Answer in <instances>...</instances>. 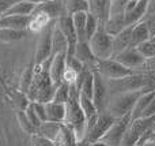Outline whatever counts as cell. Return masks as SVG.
Segmentation results:
<instances>
[{
    "label": "cell",
    "instance_id": "obj_35",
    "mask_svg": "<svg viewBox=\"0 0 155 146\" xmlns=\"http://www.w3.org/2000/svg\"><path fill=\"white\" fill-rule=\"evenodd\" d=\"M18 123H19V126H21V128L25 131V133H27V134H30V135H33V134H35V127L30 123V120L27 119V116L25 115V112L23 111H21L18 114Z\"/></svg>",
    "mask_w": 155,
    "mask_h": 146
},
{
    "label": "cell",
    "instance_id": "obj_31",
    "mask_svg": "<svg viewBox=\"0 0 155 146\" xmlns=\"http://www.w3.org/2000/svg\"><path fill=\"white\" fill-rule=\"evenodd\" d=\"M27 30H14V29H3L0 27V41L8 42V41H18L26 36Z\"/></svg>",
    "mask_w": 155,
    "mask_h": 146
},
{
    "label": "cell",
    "instance_id": "obj_22",
    "mask_svg": "<svg viewBox=\"0 0 155 146\" xmlns=\"http://www.w3.org/2000/svg\"><path fill=\"white\" fill-rule=\"evenodd\" d=\"M128 25L125 23V14H113L107 18V21L104 23V27L109 34L116 36L124 30Z\"/></svg>",
    "mask_w": 155,
    "mask_h": 146
},
{
    "label": "cell",
    "instance_id": "obj_19",
    "mask_svg": "<svg viewBox=\"0 0 155 146\" xmlns=\"http://www.w3.org/2000/svg\"><path fill=\"white\" fill-rule=\"evenodd\" d=\"M52 21H54V19L49 18L48 14L41 12V11H34V12L31 14V18H30L27 30L31 33H41Z\"/></svg>",
    "mask_w": 155,
    "mask_h": 146
},
{
    "label": "cell",
    "instance_id": "obj_6",
    "mask_svg": "<svg viewBox=\"0 0 155 146\" xmlns=\"http://www.w3.org/2000/svg\"><path fill=\"white\" fill-rule=\"evenodd\" d=\"M94 56L98 60L110 59L113 56V36L105 30L104 23L99 25L94 36L88 40Z\"/></svg>",
    "mask_w": 155,
    "mask_h": 146
},
{
    "label": "cell",
    "instance_id": "obj_36",
    "mask_svg": "<svg viewBox=\"0 0 155 146\" xmlns=\"http://www.w3.org/2000/svg\"><path fill=\"white\" fill-rule=\"evenodd\" d=\"M23 112H25V115L27 116V119L30 120V123H31L33 126L35 127V130H37V127L41 124V120H40V117H38V115L35 114V111H34V107H33V103L30 101L29 104L26 105V108L23 109Z\"/></svg>",
    "mask_w": 155,
    "mask_h": 146
},
{
    "label": "cell",
    "instance_id": "obj_23",
    "mask_svg": "<svg viewBox=\"0 0 155 146\" xmlns=\"http://www.w3.org/2000/svg\"><path fill=\"white\" fill-rule=\"evenodd\" d=\"M61 126H63V123L45 120V122H42L37 127V131H35V134H38V135H41V137H45V138L54 141V139L57 138V135H59Z\"/></svg>",
    "mask_w": 155,
    "mask_h": 146
},
{
    "label": "cell",
    "instance_id": "obj_16",
    "mask_svg": "<svg viewBox=\"0 0 155 146\" xmlns=\"http://www.w3.org/2000/svg\"><path fill=\"white\" fill-rule=\"evenodd\" d=\"M34 11H41V12L48 14L51 19H57L61 15L67 14L64 0H46V2L37 4Z\"/></svg>",
    "mask_w": 155,
    "mask_h": 146
},
{
    "label": "cell",
    "instance_id": "obj_32",
    "mask_svg": "<svg viewBox=\"0 0 155 146\" xmlns=\"http://www.w3.org/2000/svg\"><path fill=\"white\" fill-rule=\"evenodd\" d=\"M70 98V85L61 82L60 85L56 86V90H54V94L52 101L54 103H60V104H65Z\"/></svg>",
    "mask_w": 155,
    "mask_h": 146
},
{
    "label": "cell",
    "instance_id": "obj_10",
    "mask_svg": "<svg viewBox=\"0 0 155 146\" xmlns=\"http://www.w3.org/2000/svg\"><path fill=\"white\" fill-rule=\"evenodd\" d=\"M54 22L56 19L52 21L41 33H38L40 38H38L37 49H35V64H41L52 56V33H53Z\"/></svg>",
    "mask_w": 155,
    "mask_h": 146
},
{
    "label": "cell",
    "instance_id": "obj_48",
    "mask_svg": "<svg viewBox=\"0 0 155 146\" xmlns=\"http://www.w3.org/2000/svg\"><path fill=\"white\" fill-rule=\"evenodd\" d=\"M151 40H153V41H154V42H155V36H154V37H153V38H151Z\"/></svg>",
    "mask_w": 155,
    "mask_h": 146
},
{
    "label": "cell",
    "instance_id": "obj_21",
    "mask_svg": "<svg viewBox=\"0 0 155 146\" xmlns=\"http://www.w3.org/2000/svg\"><path fill=\"white\" fill-rule=\"evenodd\" d=\"M46 108V120L51 122L63 123L65 117V104L54 103V101H48L45 103Z\"/></svg>",
    "mask_w": 155,
    "mask_h": 146
},
{
    "label": "cell",
    "instance_id": "obj_25",
    "mask_svg": "<svg viewBox=\"0 0 155 146\" xmlns=\"http://www.w3.org/2000/svg\"><path fill=\"white\" fill-rule=\"evenodd\" d=\"M147 5L148 0H140L132 10L125 12V23L127 25H134L136 22H140L144 18L146 12H147Z\"/></svg>",
    "mask_w": 155,
    "mask_h": 146
},
{
    "label": "cell",
    "instance_id": "obj_13",
    "mask_svg": "<svg viewBox=\"0 0 155 146\" xmlns=\"http://www.w3.org/2000/svg\"><path fill=\"white\" fill-rule=\"evenodd\" d=\"M67 66V52H60V53L52 55L49 60V76L54 85L61 83L63 73Z\"/></svg>",
    "mask_w": 155,
    "mask_h": 146
},
{
    "label": "cell",
    "instance_id": "obj_40",
    "mask_svg": "<svg viewBox=\"0 0 155 146\" xmlns=\"http://www.w3.org/2000/svg\"><path fill=\"white\" fill-rule=\"evenodd\" d=\"M31 79H33V68L27 70L26 73L23 74L22 76V81H21V92L26 94L27 90H29L30 85H31Z\"/></svg>",
    "mask_w": 155,
    "mask_h": 146
},
{
    "label": "cell",
    "instance_id": "obj_43",
    "mask_svg": "<svg viewBox=\"0 0 155 146\" xmlns=\"http://www.w3.org/2000/svg\"><path fill=\"white\" fill-rule=\"evenodd\" d=\"M18 2L19 0H0V18H2V16Z\"/></svg>",
    "mask_w": 155,
    "mask_h": 146
},
{
    "label": "cell",
    "instance_id": "obj_11",
    "mask_svg": "<svg viewBox=\"0 0 155 146\" xmlns=\"http://www.w3.org/2000/svg\"><path fill=\"white\" fill-rule=\"evenodd\" d=\"M113 57L117 62H120L121 64H124L125 67L131 68L132 71H140L142 67L144 66L146 60H147L136 48H128L125 51L120 52V53L114 55Z\"/></svg>",
    "mask_w": 155,
    "mask_h": 146
},
{
    "label": "cell",
    "instance_id": "obj_33",
    "mask_svg": "<svg viewBox=\"0 0 155 146\" xmlns=\"http://www.w3.org/2000/svg\"><path fill=\"white\" fill-rule=\"evenodd\" d=\"M101 22L93 15V14L88 12L87 14V19H86V40H90L94 36V33L97 32V29L99 27Z\"/></svg>",
    "mask_w": 155,
    "mask_h": 146
},
{
    "label": "cell",
    "instance_id": "obj_47",
    "mask_svg": "<svg viewBox=\"0 0 155 146\" xmlns=\"http://www.w3.org/2000/svg\"><path fill=\"white\" fill-rule=\"evenodd\" d=\"M151 131H153V133L155 134V122L153 123V127H151Z\"/></svg>",
    "mask_w": 155,
    "mask_h": 146
},
{
    "label": "cell",
    "instance_id": "obj_27",
    "mask_svg": "<svg viewBox=\"0 0 155 146\" xmlns=\"http://www.w3.org/2000/svg\"><path fill=\"white\" fill-rule=\"evenodd\" d=\"M87 14L88 11H78V12L71 14L74 27H75V32L78 36V41L86 40V19H87Z\"/></svg>",
    "mask_w": 155,
    "mask_h": 146
},
{
    "label": "cell",
    "instance_id": "obj_26",
    "mask_svg": "<svg viewBox=\"0 0 155 146\" xmlns=\"http://www.w3.org/2000/svg\"><path fill=\"white\" fill-rule=\"evenodd\" d=\"M53 142L56 144V146H79V142H78L72 128L65 126L64 123H63L61 128H60V133L57 135V138Z\"/></svg>",
    "mask_w": 155,
    "mask_h": 146
},
{
    "label": "cell",
    "instance_id": "obj_15",
    "mask_svg": "<svg viewBox=\"0 0 155 146\" xmlns=\"http://www.w3.org/2000/svg\"><path fill=\"white\" fill-rule=\"evenodd\" d=\"M88 12L93 14L101 23H105L110 16L112 0H87Z\"/></svg>",
    "mask_w": 155,
    "mask_h": 146
},
{
    "label": "cell",
    "instance_id": "obj_29",
    "mask_svg": "<svg viewBox=\"0 0 155 146\" xmlns=\"http://www.w3.org/2000/svg\"><path fill=\"white\" fill-rule=\"evenodd\" d=\"M35 7H37V4H34V3H31V2L19 0V2L15 3L4 15H31V14L34 12Z\"/></svg>",
    "mask_w": 155,
    "mask_h": 146
},
{
    "label": "cell",
    "instance_id": "obj_5",
    "mask_svg": "<svg viewBox=\"0 0 155 146\" xmlns=\"http://www.w3.org/2000/svg\"><path fill=\"white\" fill-rule=\"evenodd\" d=\"M154 122H155V116L131 119L125 133H124L123 139H121L120 146H136L137 142L140 141V138L147 131L151 130Z\"/></svg>",
    "mask_w": 155,
    "mask_h": 146
},
{
    "label": "cell",
    "instance_id": "obj_7",
    "mask_svg": "<svg viewBox=\"0 0 155 146\" xmlns=\"http://www.w3.org/2000/svg\"><path fill=\"white\" fill-rule=\"evenodd\" d=\"M94 70L98 71V73L101 74L104 78H106V79L123 78V76L135 73V71H132L131 68L125 67V66L121 64L120 62H117L114 57L105 59V60H98Z\"/></svg>",
    "mask_w": 155,
    "mask_h": 146
},
{
    "label": "cell",
    "instance_id": "obj_2",
    "mask_svg": "<svg viewBox=\"0 0 155 146\" xmlns=\"http://www.w3.org/2000/svg\"><path fill=\"white\" fill-rule=\"evenodd\" d=\"M63 123L72 128L79 145L82 144L87 133V119L79 104V90L75 85L70 86V98L65 103V117Z\"/></svg>",
    "mask_w": 155,
    "mask_h": 146
},
{
    "label": "cell",
    "instance_id": "obj_42",
    "mask_svg": "<svg viewBox=\"0 0 155 146\" xmlns=\"http://www.w3.org/2000/svg\"><path fill=\"white\" fill-rule=\"evenodd\" d=\"M137 145H142V146H155V134L153 131H147L144 135L140 138V141L137 142Z\"/></svg>",
    "mask_w": 155,
    "mask_h": 146
},
{
    "label": "cell",
    "instance_id": "obj_1",
    "mask_svg": "<svg viewBox=\"0 0 155 146\" xmlns=\"http://www.w3.org/2000/svg\"><path fill=\"white\" fill-rule=\"evenodd\" d=\"M49 60H51V57L41 64H34L31 85L26 93L30 101L48 103L53 98L56 85L52 82L51 76H49Z\"/></svg>",
    "mask_w": 155,
    "mask_h": 146
},
{
    "label": "cell",
    "instance_id": "obj_28",
    "mask_svg": "<svg viewBox=\"0 0 155 146\" xmlns=\"http://www.w3.org/2000/svg\"><path fill=\"white\" fill-rule=\"evenodd\" d=\"M155 97V90L153 92H144L139 96V98L136 100L134 105V109L131 112V119H136V117H140L143 114V111L146 109V107L150 104V101Z\"/></svg>",
    "mask_w": 155,
    "mask_h": 146
},
{
    "label": "cell",
    "instance_id": "obj_46",
    "mask_svg": "<svg viewBox=\"0 0 155 146\" xmlns=\"http://www.w3.org/2000/svg\"><path fill=\"white\" fill-rule=\"evenodd\" d=\"M27 2H31V3H34V4H40V3L46 2V0H27Z\"/></svg>",
    "mask_w": 155,
    "mask_h": 146
},
{
    "label": "cell",
    "instance_id": "obj_9",
    "mask_svg": "<svg viewBox=\"0 0 155 146\" xmlns=\"http://www.w3.org/2000/svg\"><path fill=\"white\" fill-rule=\"evenodd\" d=\"M110 98L109 86H107V79L104 78L98 71L94 70V92H93V101L97 107L98 112L106 111L107 103Z\"/></svg>",
    "mask_w": 155,
    "mask_h": 146
},
{
    "label": "cell",
    "instance_id": "obj_34",
    "mask_svg": "<svg viewBox=\"0 0 155 146\" xmlns=\"http://www.w3.org/2000/svg\"><path fill=\"white\" fill-rule=\"evenodd\" d=\"M136 49L146 57V59H151V57L155 56V42L151 40V38L147 41H144V42L139 44V45L136 46Z\"/></svg>",
    "mask_w": 155,
    "mask_h": 146
},
{
    "label": "cell",
    "instance_id": "obj_37",
    "mask_svg": "<svg viewBox=\"0 0 155 146\" xmlns=\"http://www.w3.org/2000/svg\"><path fill=\"white\" fill-rule=\"evenodd\" d=\"M78 75H79V73H78V71H75L74 68L67 67V66H65V70H64V73H63L61 82L70 85V86H71V85H75L76 81H78Z\"/></svg>",
    "mask_w": 155,
    "mask_h": 146
},
{
    "label": "cell",
    "instance_id": "obj_49",
    "mask_svg": "<svg viewBox=\"0 0 155 146\" xmlns=\"http://www.w3.org/2000/svg\"><path fill=\"white\" fill-rule=\"evenodd\" d=\"M136 146H142V145H136Z\"/></svg>",
    "mask_w": 155,
    "mask_h": 146
},
{
    "label": "cell",
    "instance_id": "obj_38",
    "mask_svg": "<svg viewBox=\"0 0 155 146\" xmlns=\"http://www.w3.org/2000/svg\"><path fill=\"white\" fill-rule=\"evenodd\" d=\"M30 146H56L52 139H48L45 137H41L38 134H33L31 139H30Z\"/></svg>",
    "mask_w": 155,
    "mask_h": 146
},
{
    "label": "cell",
    "instance_id": "obj_3",
    "mask_svg": "<svg viewBox=\"0 0 155 146\" xmlns=\"http://www.w3.org/2000/svg\"><path fill=\"white\" fill-rule=\"evenodd\" d=\"M143 92H127L112 94L106 107V112H109L114 119H120L124 116H131V112L139 96Z\"/></svg>",
    "mask_w": 155,
    "mask_h": 146
},
{
    "label": "cell",
    "instance_id": "obj_18",
    "mask_svg": "<svg viewBox=\"0 0 155 146\" xmlns=\"http://www.w3.org/2000/svg\"><path fill=\"white\" fill-rule=\"evenodd\" d=\"M131 34H132V25H128L118 34L113 36V56L131 48Z\"/></svg>",
    "mask_w": 155,
    "mask_h": 146
},
{
    "label": "cell",
    "instance_id": "obj_8",
    "mask_svg": "<svg viewBox=\"0 0 155 146\" xmlns=\"http://www.w3.org/2000/svg\"><path fill=\"white\" fill-rule=\"evenodd\" d=\"M129 122H131V116H124L120 117V119H116L113 122V124L110 126V128L104 134V137L98 142L105 146H120L121 139H123L124 133H125Z\"/></svg>",
    "mask_w": 155,
    "mask_h": 146
},
{
    "label": "cell",
    "instance_id": "obj_14",
    "mask_svg": "<svg viewBox=\"0 0 155 146\" xmlns=\"http://www.w3.org/2000/svg\"><path fill=\"white\" fill-rule=\"evenodd\" d=\"M74 56L78 57L86 67L91 68V70L95 68L97 62H98V59L94 56L93 51H91V46H90V44H88V41H86V40L78 41V44L75 46V52H74Z\"/></svg>",
    "mask_w": 155,
    "mask_h": 146
},
{
    "label": "cell",
    "instance_id": "obj_41",
    "mask_svg": "<svg viewBox=\"0 0 155 146\" xmlns=\"http://www.w3.org/2000/svg\"><path fill=\"white\" fill-rule=\"evenodd\" d=\"M142 21L146 23V26H147V29H148V33H150V37L153 38L155 36V14H146Z\"/></svg>",
    "mask_w": 155,
    "mask_h": 146
},
{
    "label": "cell",
    "instance_id": "obj_24",
    "mask_svg": "<svg viewBox=\"0 0 155 146\" xmlns=\"http://www.w3.org/2000/svg\"><path fill=\"white\" fill-rule=\"evenodd\" d=\"M68 51V41L60 27L54 22L53 33H52V55L60 53V52H67Z\"/></svg>",
    "mask_w": 155,
    "mask_h": 146
},
{
    "label": "cell",
    "instance_id": "obj_17",
    "mask_svg": "<svg viewBox=\"0 0 155 146\" xmlns=\"http://www.w3.org/2000/svg\"><path fill=\"white\" fill-rule=\"evenodd\" d=\"M31 15H4L0 18V27L14 30H27Z\"/></svg>",
    "mask_w": 155,
    "mask_h": 146
},
{
    "label": "cell",
    "instance_id": "obj_12",
    "mask_svg": "<svg viewBox=\"0 0 155 146\" xmlns=\"http://www.w3.org/2000/svg\"><path fill=\"white\" fill-rule=\"evenodd\" d=\"M56 25L60 27V30L63 32V34L65 36L68 41V51L67 55H74L75 52V46L78 44V36L74 27V22H72V16L70 14H64L60 18L56 19Z\"/></svg>",
    "mask_w": 155,
    "mask_h": 146
},
{
    "label": "cell",
    "instance_id": "obj_30",
    "mask_svg": "<svg viewBox=\"0 0 155 146\" xmlns=\"http://www.w3.org/2000/svg\"><path fill=\"white\" fill-rule=\"evenodd\" d=\"M79 104H80V107H82V111L87 120H90L91 117H94L95 115L99 114V112L97 111V107H95V104H94L93 98L87 97V96H84V94H80V93H79Z\"/></svg>",
    "mask_w": 155,
    "mask_h": 146
},
{
    "label": "cell",
    "instance_id": "obj_39",
    "mask_svg": "<svg viewBox=\"0 0 155 146\" xmlns=\"http://www.w3.org/2000/svg\"><path fill=\"white\" fill-rule=\"evenodd\" d=\"M128 0H112V8H110V15L113 14H125Z\"/></svg>",
    "mask_w": 155,
    "mask_h": 146
},
{
    "label": "cell",
    "instance_id": "obj_4",
    "mask_svg": "<svg viewBox=\"0 0 155 146\" xmlns=\"http://www.w3.org/2000/svg\"><path fill=\"white\" fill-rule=\"evenodd\" d=\"M114 117L109 112H99L90 120H87V133L83 139V142L79 146H87L91 144H95L104 137V134L110 128V126L114 122Z\"/></svg>",
    "mask_w": 155,
    "mask_h": 146
},
{
    "label": "cell",
    "instance_id": "obj_20",
    "mask_svg": "<svg viewBox=\"0 0 155 146\" xmlns=\"http://www.w3.org/2000/svg\"><path fill=\"white\" fill-rule=\"evenodd\" d=\"M150 33L143 21L136 22L132 25V34H131V48H136L139 44L150 40Z\"/></svg>",
    "mask_w": 155,
    "mask_h": 146
},
{
    "label": "cell",
    "instance_id": "obj_44",
    "mask_svg": "<svg viewBox=\"0 0 155 146\" xmlns=\"http://www.w3.org/2000/svg\"><path fill=\"white\" fill-rule=\"evenodd\" d=\"M150 116H155V97L150 101V104L146 107V109L143 111L140 117H150Z\"/></svg>",
    "mask_w": 155,
    "mask_h": 146
},
{
    "label": "cell",
    "instance_id": "obj_45",
    "mask_svg": "<svg viewBox=\"0 0 155 146\" xmlns=\"http://www.w3.org/2000/svg\"><path fill=\"white\" fill-rule=\"evenodd\" d=\"M140 71H155V56L151 59H147L144 63V66L142 67Z\"/></svg>",
    "mask_w": 155,
    "mask_h": 146
}]
</instances>
